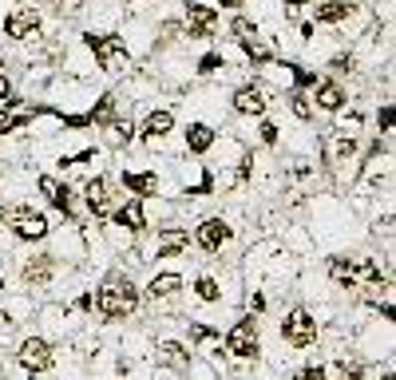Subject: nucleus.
Listing matches in <instances>:
<instances>
[{
	"label": "nucleus",
	"mask_w": 396,
	"mask_h": 380,
	"mask_svg": "<svg viewBox=\"0 0 396 380\" xmlns=\"http://www.w3.org/2000/svg\"><path fill=\"white\" fill-rule=\"evenodd\" d=\"M230 107H234L238 115H246V119H262L269 111V92L262 83H242V87H234V95H230Z\"/></svg>",
	"instance_id": "obj_8"
},
{
	"label": "nucleus",
	"mask_w": 396,
	"mask_h": 380,
	"mask_svg": "<svg viewBox=\"0 0 396 380\" xmlns=\"http://www.w3.org/2000/svg\"><path fill=\"white\" fill-rule=\"evenodd\" d=\"M103 139H107V147H127V142L135 139L131 115H111L107 123H103Z\"/></svg>",
	"instance_id": "obj_21"
},
{
	"label": "nucleus",
	"mask_w": 396,
	"mask_h": 380,
	"mask_svg": "<svg viewBox=\"0 0 396 380\" xmlns=\"http://www.w3.org/2000/svg\"><path fill=\"white\" fill-rule=\"evenodd\" d=\"M52 345H48L44 337H28L24 345H20V364L28 368V372H44V368H52Z\"/></svg>",
	"instance_id": "obj_19"
},
{
	"label": "nucleus",
	"mask_w": 396,
	"mask_h": 380,
	"mask_svg": "<svg viewBox=\"0 0 396 380\" xmlns=\"http://www.w3.org/2000/svg\"><path fill=\"white\" fill-rule=\"evenodd\" d=\"M226 352H230V357H238V361H250V357H258V352H262V341H258V321H253V317H242V321H234V325H230V332H226Z\"/></svg>",
	"instance_id": "obj_7"
},
{
	"label": "nucleus",
	"mask_w": 396,
	"mask_h": 380,
	"mask_svg": "<svg viewBox=\"0 0 396 380\" xmlns=\"http://www.w3.org/2000/svg\"><path fill=\"white\" fill-rule=\"evenodd\" d=\"M329 72H337V76H353V72H357V56H353V52L333 56V60H329Z\"/></svg>",
	"instance_id": "obj_29"
},
{
	"label": "nucleus",
	"mask_w": 396,
	"mask_h": 380,
	"mask_svg": "<svg viewBox=\"0 0 396 380\" xmlns=\"http://www.w3.org/2000/svg\"><path fill=\"white\" fill-rule=\"evenodd\" d=\"M4 36L16 40V44H28V40H40L44 36V20L32 4H16L4 12Z\"/></svg>",
	"instance_id": "obj_4"
},
{
	"label": "nucleus",
	"mask_w": 396,
	"mask_h": 380,
	"mask_svg": "<svg viewBox=\"0 0 396 380\" xmlns=\"http://www.w3.org/2000/svg\"><path fill=\"white\" fill-rule=\"evenodd\" d=\"M187 250H190V234L183 226H163L155 237V246H151L155 257H178V253H187Z\"/></svg>",
	"instance_id": "obj_16"
},
{
	"label": "nucleus",
	"mask_w": 396,
	"mask_h": 380,
	"mask_svg": "<svg viewBox=\"0 0 396 380\" xmlns=\"http://www.w3.org/2000/svg\"><path fill=\"white\" fill-rule=\"evenodd\" d=\"M317 151L325 158L329 171H345L348 162H357V135H345V131H325L317 139Z\"/></svg>",
	"instance_id": "obj_5"
},
{
	"label": "nucleus",
	"mask_w": 396,
	"mask_h": 380,
	"mask_svg": "<svg viewBox=\"0 0 396 380\" xmlns=\"http://www.w3.org/2000/svg\"><path fill=\"white\" fill-rule=\"evenodd\" d=\"M32 115H36V111L16 115V107H0V139H4V135H12V131H20V127H28Z\"/></svg>",
	"instance_id": "obj_26"
},
{
	"label": "nucleus",
	"mask_w": 396,
	"mask_h": 380,
	"mask_svg": "<svg viewBox=\"0 0 396 380\" xmlns=\"http://www.w3.org/2000/svg\"><path fill=\"white\" fill-rule=\"evenodd\" d=\"M36 187H40V194L48 198V206H56L63 218H72L76 194H72V187H67V182H60L56 174H40V178H36Z\"/></svg>",
	"instance_id": "obj_11"
},
{
	"label": "nucleus",
	"mask_w": 396,
	"mask_h": 380,
	"mask_svg": "<svg viewBox=\"0 0 396 380\" xmlns=\"http://www.w3.org/2000/svg\"><path fill=\"white\" fill-rule=\"evenodd\" d=\"M95 309L103 317H131L139 309V289L131 285L127 273H111L107 282L95 289Z\"/></svg>",
	"instance_id": "obj_2"
},
{
	"label": "nucleus",
	"mask_w": 396,
	"mask_h": 380,
	"mask_svg": "<svg viewBox=\"0 0 396 380\" xmlns=\"http://www.w3.org/2000/svg\"><path fill=\"white\" fill-rule=\"evenodd\" d=\"M250 309H253V313H262V309H266V297H262V293H253V297H250Z\"/></svg>",
	"instance_id": "obj_38"
},
{
	"label": "nucleus",
	"mask_w": 396,
	"mask_h": 380,
	"mask_svg": "<svg viewBox=\"0 0 396 380\" xmlns=\"http://www.w3.org/2000/svg\"><path fill=\"white\" fill-rule=\"evenodd\" d=\"M289 111H293L298 123H313L317 119V107H313V99H309V92H289Z\"/></svg>",
	"instance_id": "obj_25"
},
{
	"label": "nucleus",
	"mask_w": 396,
	"mask_h": 380,
	"mask_svg": "<svg viewBox=\"0 0 396 380\" xmlns=\"http://www.w3.org/2000/svg\"><path fill=\"white\" fill-rule=\"evenodd\" d=\"M258 139L266 142V147H278V123H269L266 115H262V127H258Z\"/></svg>",
	"instance_id": "obj_33"
},
{
	"label": "nucleus",
	"mask_w": 396,
	"mask_h": 380,
	"mask_svg": "<svg viewBox=\"0 0 396 380\" xmlns=\"http://www.w3.org/2000/svg\"><path fill=\"white\" fill-rule=\"evenodd\" d=\"M194 242H198V250L206 253H218L226 242H230V226L222 218H202L198 222V230H194Z\"/></svg>",
	"instance_id": "obj_15"
},
{
	"label": "nucleus",
	"mask_w": 396,
	"mask_h": 380,
	"mask_svg": "<svg viewBox=\"0 0 396 380\" xmlns=\"http://www.w3.org/2000/svg\"><path fill=\"white\" fill-rule=\"evenodd\" d=\"M309 99H313V107H317V111H325V115H337V111L348 103V92L341 87V83H337V79H317V83H313V95H309Z\"/></svg>",
	"instance_id": "obj_13"
},
{
	"label": "nucleus",
	"mask_w": 396,
	"mask_h": 380,
	"mask_svg": "<svg viewBox=\"0 0 396 380\" xmlns=\"http://www.w3.org/2000/svg\"><path fill=\"white\" fill-rule=\"evenodd\" d=\"M190 341H194V345H206V341H214V329H210V325H190Z\"/></svg>",
	"instance_id": "obj_35"
},
{
	"label": "nucleus",
	"mask_w": 396,
	"mask_h": 380,
	"mask_svg": "<svg viewBox=\"0 0 396 380\" xmlns=\"http://www.w3.org/2000/svg\"><path fill=\"white\" fill-rule=\"evenodd\" d=\"M384 380H393V372H384Z\"/></svg>",
	"instance_id": "obj_39"
},
{
	"label": "nucleus",
	"mask_w": 396,
	"mask_h": 380,
	"mask_svg": "<svg viewBox=\"0 0 396 380\" xmlns=\"http://www.w3.org/2000/svg\"><path fill=\"white\" fill-rule=\"evenodd\" d=\"M83 206L92 210L95 218H107L111 214V187L103 174H95V178H87L83 182Z\"/></svg>",
	"instance_id": "obj_17"
},
{
	"label": "nucleus",
	"mask_w": 396,
	"mask_h": 380,
	"mask_svg": "<svg viewBox=\"0 0 396 380\" xmlns=\"http://www.w3.org/2000/svg\"><path fill=\"white\" fill-rule=\"evenodd\" d=\"M293 380H325V368H321V364H309V368L293 372Z\"/></svg>",
	"instance_id": "obj_36"
},
{
	"label": "nucleus",
	"mask_w": 396,
	"mask_h": 380,
	"mask_svg": "<svg viewBox=\"0 0 396 380\" xmlns=\"http://www.w3.org/2000/svg\"><path fill=\"white\" fill-rule=\"evenodd\" d=\"M178 24H183V36H190V40H214V32H218V8H206V4L187 0Z\"/></svg>",
	"instance_id": "obj_6"
},
{
	"label": "nucleus",
	"mask_w": 396,
	"mask_h": 380,
	"mask_svg": "<svg viewBox=\"0 0 396 380\" xmlns=\"http://www.w3.org/2000/svg\"><path fill=\"white\" fill-rule=\"evenodd\" d=\"M230 32H234L238 44H246V40H258V36H262V32H258V24H253L250 16H234V20H230Z\"/></svg>",
	"instance_id": "obj_27"
},
{
	"label": "nucleus",
	"mask_w": 396,
	"mask_h": 380,
	"mask_svg": "<svg viewBox=\"0 0 396 380\" xmlns=\"http://www.w3.org/2000/svg\"><path fill=\"white\" fill-rule=\"evenodd\" d=\"M123 190H131L135 198H151V194H158V174L155 171H123Z\"/></svg>",
	"instance_id": "obj_20"
},
{
	"label": "nucleus",
	"mask_w": 396,
	"mask_h": 380,
	"mask_svg": "<svg viewBox=\"0 0 396 380\" xmlns=\"http://www.w3.org/2000/svg\"><path fill=\"white\" fill-rule=\"evenodd\" d=\"M214 142H218V131H214L210 123H202V119L187 123V131H183V147H187V155H210V151H214Z\"/></svg>",
	"instance_id": "obj_14"
},
{
	"label": "nucleus",
	"mask_w": 396,
	"mask_h": 380,
	"mask_svg": "<svg viewBox=\"0 0 396 380\" xmlns=\"http://www.w3.org/2000/svg\"><path fill=\"white\" fill-rule=\"evenodd\" d=\"M0 107H20V99L12 95V83H8L4 72H0Z\"/></svg>",
	"instance_id": "obj_32"
},
{
	"label": "nucleus",
	"mask_w": 396,
	"mask_h": 380,
	"mask_svg": "<svg viewBox=\"0 0 396 380\" xmlns=\"http://www.w3.org/2000/svg\"><path fill=\"white\" fill-rule=\"evenodd\" d=\"M83 48L92 52V60H95L99 72H107V76H123V72H131V44H127L123 36L92 32V36H83Z\"/></svg>",
	"instance_id": "obj_1"
},
{
	"label": "nucleus",
	"mask_w": 396,
	"mask_h": 380,
	"mask_svg": "<svg viewBox=\"0 0 396 380\" xmlns=\"http://www.w3.org/2000/svg\"><path fill=\"white\" fill-rule=\"evenodd\" d=\"M337 372H341V380H361L364 364L361 361H341V364H337Z\"/></svg>",
	"instance_id": "obj_34"
},
{
	"label": "nucleus",
	"mask_w": 396,
	"mask_h": 380,
	"mask_svg": "<svg viewBox=\"0 0 396 380\" xmlns=\"http://www.w3.org/2000/svg\"><path fill=\"white\" fill-rule=\"evenodd\" d=\"M52 269H56V257H52V253H40V257H32L28 266H24V282L28 285H48Z\"/></svg>",
	"instance_id": "obj_24"
},
{
	"label": "nucleus",
	"mask_w": 396,
	"mask_h": 380,
	"mask_svg": "<svg viewBox=\"0 0 396 380\" xmlns=\"http://www.w3.org/2000/svg\"><path fill=\"white\" fill-rule=\"evenodd\" d=\"M155 357H158V364H163V368H187V364H190L187 345H178V341H158Z\"/></svg>",
	"instance_id": "obj_22"
},
{
	"label": "nucleus",
	"mask_w": 396,
	"mask_h": 380,
	"mask_svg": "<svg viewBox=\"0 0 396 380\" xmlns=\"http://www.w3.org/2000/svg\"><path fill=\"white\" fill-rule=\"evenodd\" d=\"M178 289H183V273H155V277L147 282V297L163 301V297H174Z\"/></svg>",
	"instance_id": "obj_23"
},
{
	"label": "nucleus",
	"mask_w": 396,
	"mask_h": 380,
	"mask_svg": "<svg viewBox=\"0 0 396 380\" xmlns=\"http://www.w3.org/2000/svg\"><path fill=\"white\" fill-rule=\"evenodd\" d=\"M111 222L119 230H127V234H143L147 230V206H143V198H127L119 210H111Z\"/></svg>",
	"instance_id": "obj_18"
},
{
	"label": "nucleus",
	"mask_w": 396,
	"mask_h": 380,
	"mask_svg": "<svg viewBox=\"0 0 396 380\" xmlns=\"http://www.w3.org/2000/svg\"><path fill=\"white\" fill-rule=\"evenodd\" d=\"M282 337L289 341L293 348H309L317 341V321L309 309H293V313L282 321Z\"/></svg>",
	"instance_id": "obj_9"
},
{
	"label": "nucleus",
	"mask_w": 396,
	"mask_h": 380,
	"mask_svg": "<svg viewBox=\"0 0 396 380\" xmlns=\"http://www.w3.org/2000/svg\"><path fill=\"white\" fill-rule=\"evenodd\" d=\"M282 4H285V16H298L301 4H317V0H282Z\"/></svg>",
	"instance_id": "obj_37"
},
{
	"label": "nucleus",
	"mask_w": 396,
	"mask_h": 380,
	"mask_svg": "<svg viewBox=\"0 0 396 380\" xmlns=\"http://www.w3.org/2000/svg\"><path fill=\"white\" fill-rule=\"evenodd\" d=\"M194 72H198V76H218V72H226V56H222V52H206Z\"/></svg>",
	"instance_id": "obj_28"
},
{
	"label": "nucleus",
	"mask_w": 396,
	"mask_h": 380,
	"mask_svg": "<svg viewBox=\"0 0 396 380\" xmlns=\"http://www.w3.org/2000/svg\"><path fill=\"white\" fill-rule=\"evenodd\" d=\"M353 16H357V4H353V0H321V4H313V20H309V24L337 28V24H348Z\"/></svg>",
	"instance_id": "obj_12"
},
{
	"label": "nucleus",
	"mask_w": 396,
	"mask_h": 380,
	"mask_svg": "<svg viewBox=\"0 0 396 380\" xmlns=\"http://www.w3.org/2000/svg\"><path fill=\"white\" fill-rule=\"evenodd\" d=\"M194 293H198L202 301H218L222 297V285L214 282V277H198V282H194Z\"/></svg>",
	"instance_id": "obj_30"
},
{
	"label": "nucleus",
	"mask_w": 396,
	"mask_h": 380,
	"mask_svg": "<svg viewBox=\"0 0 396 380\" xmlns=\"http://www.w3.org/2000/svg\"><path fill=\"white\" fill-rule=\"evenodd\" d=\"M135 131H139V139L147 142V147H158V142L174 131V111L171 107H155L147 119H143V127H135Z\"/></svg>",
	"instance_id": "obj_10"
},
{
	"label": "nucleus",
	"mask_w": 396,
	"mask_h": 380,
	"mask_svg": "<svg viewBox=\"0 0 396 380\" xmlns=\"http://www.w3.org/2000/svg\"><path fill=\"white\" fill-rule=\"evenodd\" d=\"M377 127H380V135H384V139L393 135V103H380V111H377Z\"/></svg>",
	"instance_id": "obj_31"
},
{
	"label": "nucleus",
	"mask_w": 396,
	"mask_h": 380,
	"mask_svg": "<svg viewBox=\"0 0 396 380\" xmlns=\"http://www.w3.org/2000/svg\"><path fill=\"white\" fill-rule=\"evenodd\" d=\"M4 226H8V230H12L20 242H44V237L52 234V226H48L44 210H36V206H28V202H20V206H12V210H4Z\"/></svg>",
	"instance_id": "obj_3"
}]
</instances>
